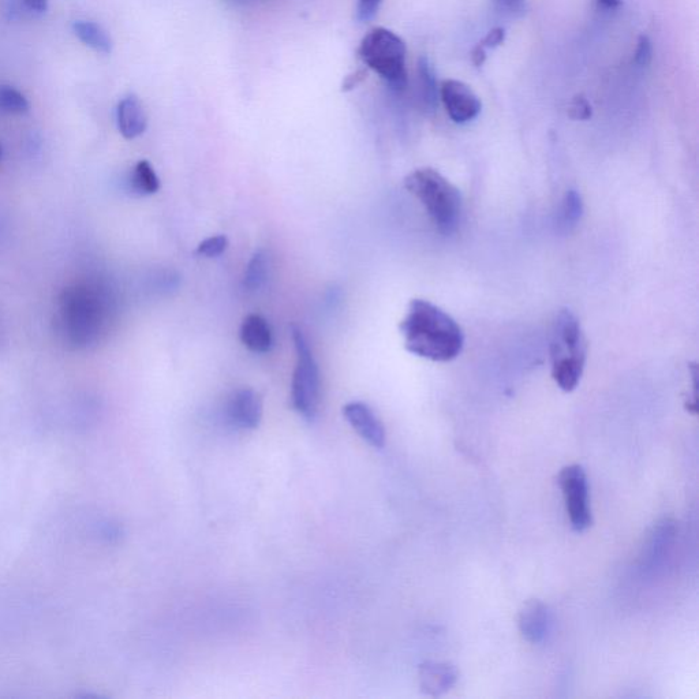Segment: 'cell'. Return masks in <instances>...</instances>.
<instances>
[{
  "label": "cell",
  "instance_id": "1",
  "mask_svg": "<svg viewBox=\"0 0 699 699\" xmlns=\"http://www.w3.org/2000/svg\"><path fill=\"white\" fill-rule=\"evenodd\" d=\"M117 315V299L100 279H85L62 291L56 304L55 331L70 350L99 345Z\"/></svg>",
  "mask_w": 699,
  "mask_h": 699
},
{
  "label": "cell",
  "instance_id": "2",
  "mask_svg": "<svg viewBox=\"0 0 699 699\" xmlns=\"http://www.w3.org/2000/svg\"><path fill=\"white\" fill-rule=\"evenodd\" d=\"M399 330L409 353L433 362L454 361L465 346V334L459 324L425 299L410 302Z\"/></svg>",
  "mask_w": 699,
  "mask_h": 699
},
{
  "label": "cell",
  "instance_id": "3",
  "mask_svg": "<svg viewBox=\"0 0 699 699\" xmlns=\"http://www.w3.org/2000/svg\"><path fill=\"white\" fill-rule=\"evenodd\" d=\"M405 188L420 201L441 234L455 233L462 215V196L455 185L433 168H418L405 178Z\"/></svg>",
  "mask_w": 699,
  "mask_h": 699
},
{
  "label": "cell",
  "instance_id": "4",
  "mask_svg": "<svg viewBox=\"0 0 699 699\" xmlns=\"http://www.w3.org/2000/svg\"><path fill=\"white\" fill-rule=\"evenodd\" d=\"M588 347L581 323L571 310H560L553 323L551 340L552 377L564 392L578 387L585 370Z\"/></svg>",
  "mask_w": 699,
  "mask_h": 699
},
{
  "label": "cell",
  "instance_id": "5",
  "mask_svg": "<svg viewBox=\"0 0 699 699\" xmlns=\"http://www.w3.org/2000/svg\"><path fill=\"white\" fill-rule=\"evenodd\" d=\"M406 52L401 37L388 29L376 28L364 37L358 55L394 91L402 92L407 87Z\"/></svg>",
  "mask_w": 699,
  "mask_h": 699
},
{
  "label": "cell",
  "instance_id": "6",
  "mask_svg": "<svg viewBox=\"0 0 699 699\" xmlns=\"http://www.w3.org/2000/svg\"><path fill=\"white\" fill-rule=\"evenodd\" d=\"M291 334H293L295 353H297V365H295L293 384H291V403L299 416L310 422L315 420L319 411V365L310 351L308 340L301 328L293 325Z\"/></svg>",
  "mask_w": 699,
  "mask_h": 699
},
{
  "label": "cell",
  "instance_id": "7",
  "mask_svg": "<svg viewBox=\"0 0 699 699\" xmlns=\"http://www.w3.org/2000/svg\"><path fill=\"white\" fill-rule=\"evenodd\" d=\"M566 510L571 527L577 533H583L592 526V510L589 506V485L585 469L581 465L564 467L559 474Z\"/></svg>",
  "mask_w": 699,
  "mask_h": 699
},
{
  "label": "cell",
  "instance_id": "8",
  "mask_svg": "<svg viewBox=\"0 0 699 699\" xmlns=\"http://www.w3.org/2000/svg\"><path fill=\"white\" fill-rule=\"evenodd\" d=\"M440 97L448 117L459 125L472 122L480 115L481 100L465 82L458 80L441 82Z\"/></svg>",
  "mask_w": 699,
  "mask_h": 699
},
{
  "label": "cell",
  "instance_id": "9",
  "mask_svg": "<svg viewBox=\"0 0 699 699\" xmlns=\"http://www.w3.org/2000/svg\"><path fill=\"white\" fill-rule=\"evenodd\" d=\"M343 416L351 425V428L358 433L375 448H383L385 446V428L383 422L376 416L375 411L370 409L364 402H350L343 407Z\"/></svg>",
  "mask_w": 699,
  "mask_h": 699
},
{
  "label": "cell",
  "instance_id": "10",
  "mask_svg": "<svg viewBox=\"0 0 699 699\" xmlns=\"http://www.w3.org/2000/svg\"><path fill=\"white\" fill-rule=\"evenodd\" d=\"M227 416L237 428L256 429L263 418V399L252 388L234 392L228 401Z\"/></svg>",
  "mask_w": 699,
  "mask_h": 699
},
{
  "label": "cell",
  "instance_id": "11",
  "mask_svg": "<svg viewBox=\"0 0 699 699\" xmlns=\"http://www.w3.org/2000/svg\"><path fill=\"white\" fill-rule=\"evenodd\" d=\"M519 630L530 644H542L552 630V613L548 605L540 600L527 601L519 613Z\"/></svg>",
  "mask_w": 699,
  "mask_h": 699
},
{
  "label": "cell",
  "instance_id": "12",
  "mask_svg": "<svg viewBox=\"0 0 699 699\" xmlns=\"http://www.w3.org/2000/svg\"><path fill=\"white\" fill-rule=\"evenodd\" d=\"M420 687L422 693L440 697L450 691L458 682L459 672L454 664L425 661L420 665Z\"/></svg>",
  "mask_w": 699,
  "mask_h": 699
},
{
  "label": "cell",
  "instance_id": "13",
  "mask_svg": "<svg viewBox=\"0 0 699 699\" xmlns=\"http://www.w3.org/2000/svg\"><path fill=\"white\" fill-rule=\"evenodd\" d=\"M147 115L138 97L126 96L117 107V125L126 140H134L147 130Z\"/></svg>",
  "mask_w": 699,
  "mask_h": 699
},
{
  "label": "cell",
  "instance_id": "14",
  "mask_svg": "<svg viewBox=\"0 0 699 699\" xmlns=\"http://www.w3.org/2000/svg\"><path fill=\"white\" fill-rule=\"evenodd\" d=\"M674 538V523L664 521L654 527L652 536H650L648 542V547L645 549L644 558H642V567H644V570L653 571L663 564L665 555H668Z\"/></svg>",
  "mask_w": 699,
  "mask_h": 699
},
{
  "label": "cell",
  "instance_id": "15",
  "mask_svg": "<svg viewBox=\"0 0 699 699\" xmlns=\"http://www.w3.org/2000/svg\"><path fill=\"white\" fill-rule=\"evenodd\" d=\"M241 340L253 353H268L272 347V332L264 317L250 315L241 325Z\"/></svg>",
  "mask_w": 699,
  "mask_h": 699
},
{
  "label": "cell",
  "instance_id": "16",
  "mask_svg": "<svg viewBox=\"0 0 699 699\" xmlns=\"http://www.w3.org/2000/svg\"><path fill=\"white\" fill-rule=\"evenodd\" d=\"M73 31L78 39L97 52L110 54L112 51V40L103 26L92 21H77L73 24Z\"/></svg>",
  "mask_w": 699,
  "mask_h": 699
},
{
  "label": "cell",
  "instance_id": "17",
  "mask_svg": "<svg viewBox=\"0 0 699 699\" xmlns=\"http://www.w3.org/2000/svg\"><path fill=\"white\" fill-rule=\"evenodd\" d=\"M418 84H420L422 107L426 111H435L437 100H439L437 99L439 88H437L435 70L426 56H421L420 61H418Z\"/></svg>",
  "mask_w": 699,
  "mask_h": 699
},
{
  "label": "cell",
  "instance_id": "18",
  "mask_svg": "<svg viewBox=\"0 0 699 699\" xmlns=\"http://www.w3.org/2000/svg\"><path fill=\"white\" fill-rule=\"evenodd\" d=\"M129 186L138 196H151L159 192L160 181L152 164L141 160L134 166L129 178Z\"/></svg>",
  "mask_w": 699,
  "mask_h": 699
},
{
  "label": "cell",
  "instance_id": "19",
  "mask_svg": "<svg viewBox=\"0 0 699 699\" xmlns=\"http://www.w3.org/2000/svg\"><path fill=\"white\" fill-rule=\"evenodd\" d=\"M583 215V200L581 193L577 190H568L564 196L562 205L559 209V227L560 230L570 233L577 224L581 222Z\"/></svg>",
  "mask_w": 699,
  "mask_h": 699
},
{
  "label": "cell",
  "instance_id": "20",
  "mask_svg": "<svg viewBox=\"0 0 699 699\" xmlns=\"http://www.w3.org/2000/svg\"><path fill=\"white\" fill-rule=\"evenodd\" d=\"M268 259L264 252H256L246 267L244 283L250 291L259 290L267 280Z\"/></svg>",
  "mask_w": 699,
  "mask_h": 699
},
{
  "label": "cell",
  "instance_id": "21",
  "mask_svg": "<svg viewBox=\"0 0 699 699\" xmlns=\"http://www.w3.org/2000/svg\"><path fill=\"white\" fill-rule=\"evenodd\" d=\"M28 110V99L18 89L0 85V111L7 114H25Z\"/></svg>",
  "mask_w": 699,
  "mask_h": 699
},
{
  "label": "cell",
  "instance_id": "22",
  "mask_svg": "<svg viewBox=\"0 0 699 699\" xmlns=\"http://www.w3.org/2000/svg\"><path fill=\"white\" fill-rule=\"evenodd\" d=\"M228 248V239L226 235H215V237H209L205 241L198 245L197 253L200 256L208 257V259H213V257L222 256Z\"/></svg>",
  "mask_w": 699,
  "mask_h": 699
},
{
  "label": "cell",
  "instance_id": "23",
  "mask_svg": "<svg viewBox=\"0 0 699 699\" xmlns=\"http://www.w3.org/2000/svg\"><path fill=\"white\" fill-rule=\"evenodd\" d=\"M592 114V106H590L589 100L583 95L575 96L570 107H568V115L574 121H588V119L592 118Z\"/></svg>",
  "mask_w": 699,
  "mask_h": 699
},
{
  "label": "cell",
  "instance_id": "24",
  "mask_svg": "<svg viewBox=\"0 0 699 699\" xmlns=\"http://www.w3.org/2000/svg\"><path fill=\"white\" fill-rule=\"evenodd\" d=\"M653 58V44L648 36H641L638 40L637 50H635L634 63L639 67L650 65Z\"/></svg>",
  "mask_w": 699,
  "mask_h": 699
},
{
  "label": "cell",
  "instance_id": "25",
  "mask_svg": "<svg viewBox=\"0 0 699 699\" xmlns=\"http://www.w3.org/2000/svg\"><path fill=\"white\" fill-rule=\"evenodd\" d=\"M383 0H358L357 3V20L360 22H368L376 16L377 11Z\"/></svg>",
  "mask_w": 699,
  "mask_h": 699
},
{
  "label": "cell",
  "instance_id": "26",
  "mask_svg": "<svg viewBox=\"0 0 699 699\" xmlns=\"http://www.w3.org/2000/svg\"><path fill=\"white\" fill-rule=\"evenodd\" d=\"M504 39H506V32H504V29L495 28L492 29V31L488 33L487 37H485V39L478 44H481L485 50H489V48L502 46Z\"/></svg>",
  "mask_w": 699,
  "mask_h": 699
},
{
  "label": "cell",
  "instance_id": "27",
  "mask_svg": "<svg viewBox=\"0 0 699 699\" xmlns=\"http://www.w3.org/2000/svg\"><path fill=\"white\" fill-rule=\"evenodd\" d=\"M25 6L36 13H44L48 9V0H22Z\"/></svg>",
  "mask_w": 699,
  "mask_h": 699
},
{
  "label": "cell",
  "instance_id": "28",
  "mask_svg": "<svg viewBox=\"0 0 699 699\" xmlns=\"http://www.w3.org/2000/svg\"><path fill=\"white\" fill-rule=\"evenodd\" d=\"M472 59L474 65L478 67L484 65L485 61H487V50H485L481 44H478V46L474 48L472 52Z\"/></svg>",
  "mask_w": 699,
  "mask_h": 699
},
{
  "label": "cell",
  "instance_id": "29",
  "mask_svg": "<svg viewBox=\"0 0 699 699\" xmlns=\"http://www.w3.org/2000/svg\"><path fill=\"white\" fill-rule=\"evenodd\" d=\"M597 5L607 10L618 9L622 5V0H596Z\"/></svg>",
  "mask_w": 699,
  "mask_h": 699
},
{
  "label": "cell",
  "instance_id": "30",
  "mask_svg": "<svg viewBox=\"0 0 699 699\" xmlns=\"http://www.w3.org/2000/svg\"><path fill=\"white\" fill-rule=\"evenodd\" d=\"M497 2L503 7H506V9L518 10L521 9L525 0H497Z\"/></svg>",
  "mask_w": 699,
  "mask_h": 699
},
{
  "label": "cell",
  "instance_id": "31",
  "mask_svg": "<svg viewBox=\"0 0 699 699\" xmlns=\"http://www.w3.org/2000/svg\"><path fill=\"white\" fill-rule=\"evenodd\" d=\"M2 152H3L2 145H0V159H2Z\"/></svg>",
  "mask_w": 699,
  "mask_h": 699
}]
</instances>
